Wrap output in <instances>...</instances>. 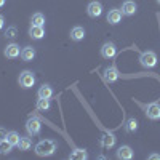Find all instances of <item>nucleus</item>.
<instances>
[{"label": "nucleus", "instance_id": "obj_1", "mask_svg": "<svg viewBox=\"0 0 160 160\" xmlns=\"http://www.w3.org/2000/svg\"><path fill=\"white\" fill-rule=\"evenodd\" d=\"M56 151V142L53 139H42L35 144V154L40 157H50Z\"/></svg>", "mask_w": 160, "mask_h": 160}, {"label": "nucleus", "instance_id": "obj_2", "mask_svg": "<svg viewBox=\"0 0 160 160\" xmlns=\"http://www.w3.org/2000/svg\"><path fill=\"white\" fill-rule=\"evenodd\" d=\"M157 55L154 51H144V53H141V56H139V62H141V66L142 68H148V69H151V68H155L157 66Z\"/></svg>", "mask_w": 160, "mask_h": 160}, {"label": "nucleus", "instance_id": "obj_3", "mask_svg": "<svg viewBox=\"0 0 160 160\" xmlns=\"http://www.w3.org/2000/svg\"><path fill=\"white\" fill-rule=\"evenodd\" d=\"M19 85L22 88H32L35 85V75L32 71H22L19 74Z\"/></svg>", "mask_w": 160, "mask_h": 160}, {"label": "nucleus", "instance_id": "obj_4", "mask_svg": "<svg viewBox=\"0 0 160 160\" xmlns=\"http://www.w3.org/2000/svg\"><path fill=\"white\" fill-rule=\"evenodd\" d=\"M26 130H28V133L31 136L38 135V133L42 131V122H40V118H37V117L28 118V122H26Z\"/></svg>", "mask_w": 160, "mask_h": 160}, {"label": "nucleus", "instance_id": "obj_5", "mask_svg": "<svg viewBox=\"0 0 160 160\" xmlns=\"http://www.w3.org/2000/svg\"><path fill=\"white\" fill-rule=\"evenodd\" d=\"M115 55H117V47H115V43L106 42V43L101 47V56H102L104 59H112V58H115Z\"/></svg>", "mask_w": 160, "mask_h": 160}, {"label": "nucleus", "instance_id": "obj_6", "mask_svg": "<svg viewBox=\"0 0 160 160\" xmlns=\"http://www.w3.org/2000/svg\"><path fill=\"white\" fill-rule=\"evenodd\" d=\"M146 115L151 120H160V104L158 102H151L146 106Z\"/></svg>", "mask_w": 160, "mask_h": 160}, {"label": "nucleus", "instance_id": "obj_7", "mask_svg": "<svg viewBox=\"0 0 160 160\" xmlns=\"http://www.w3.org/2000/svg\"><path fill=\"white\" fill-rule=\"evenodd\" d=\"M87 13L90 18H99L102 15V5L99 2H91L87 7Z\"/></svg>", "mask_w": 160, "mask_h": 160}, {"label": "nucleus", "instance_id": "obj_8", "mask_svg": "<svg viewBox=\"0 0 160 160\" xmlns=\"http://www.w3.org/2000/svg\"><path fill=\"white\" fill-rule=\"evenodd\" d=\"M118 78H120V74H118L117 68H114V66L106 68V71H104V80H106V82H108V83H114V82H117Z\"/></svg>", "mask_w": 160, "mask_h": 160}, {"label": "nucleus", "instance_id": "obj_9", "mask_svg": "<svg viewBox=\"0 0 160 160\" xmlns=\"http://www.w3.org/2000/svg\"><path fill=\"white\" fill-rule=\"evenodd\" d=\"M3 55H5L8 59H15V58L21 56L19 45H16V43H10V45H7V48L3 50Z\"/></svg>", "mask_w": 160, "mask_h": 160}, {"label": "nucleus", "instance_id": "obj_10", "mask_svg": "<svg viewBox=\"0 0 160 160\" xmlns=\"http://www.w3.org/2000/svg\"><path fill=\"white\" fill-rule=\"evenodd\" d=\"M133 157H135V152H133V149L130 148V146H120L118 148L117 158H120V160H131Z\"/></svg>", "mask_w": 160, "mask_h": 160}, {"label": "nucleus", "instance_id": "obj_11", "mask_svg": "<svg viewBox=\"0 0 160 160\" xmlns=\"http://www.w3.org/2000/svg\"><path fill=\"white\" fill-rule=\"evenodd\" d=\"M138 11V5L133 2V0H125L122 5V15L125 16H133Z\"/></svg>", "mask_w": 160, "mask_h": 160}, {"label": "nucleus", "instance_id": "obj_12", "mask_svg": "<svg viewBox=\"0 0 160 160\" xmlns=\"http://www.w3.org/2000/svg\"><path fill=\"white\" fill-rule=\"evenodd\" d=\"M122 11L120 10H117V8H112V10H109V13H108V22L109 24H112V26H115V24H118L120 21H122Z\"/></svg>", "mask_w": 160, "mask_h": 160}, {"label": "nucleus", "instance_id": "obj_13", "mask_svg": "<svg viewBox=\"0 0 160 160\" xmlns=\"http://www.w3.org/2000/svg\"><path fill=\"white\" fill-rule=\"evenodd\" d=\"M29 37L34 38V40L43 38V37H45V29H43V26H31V29H29Z\"/></svg>", "mask_w": 160, "mask_h": 160}, {"label": "nucleus", "instance_id": "obj_14", "mask_svg": "<svg viewBox=\"0 0 160 160\" xmlns=\"http://www.w3.org/2000/svg\"><path fill=\"white\" fill-rule=\"evenodd\" d=\"M85 38V29L82 28V26H75V28H72L71 31V40H74V42H80V40Z\"/></svg>", "mask_w": 160, "mask_h": 160}, {"label": "nucleus", "instance_id": "obj_15", "mask_svg": "<svg viewBox=\"0 0 160 160\" xmlns=\"http://www.w3.org/2000/svg\"><path fill=\"white\" fill-rule=\"evenodd\" d=\"M21 58H22V61H26V62L32 61V59L35 58V48H34V47H24V48L21 50Z\"/></svg>", "mask_w": 160, "mask_h": 160}, {"label": "nucleus", "instance_id": "obj_16", "mask_svg": "<svg viewBox=\"0 0 160 160\" xmlns=\"http://www.w3.org/2000/svg\"><path fill=\"white\" fill-rule=\"evenodd\" d=\"M37 96H38V98H47V99H50V98L53 96V88H51L50 85L43 83L42 87L38 88V91H37Z\"/></svg>", "mask_w": 160, "mask_h": 160}, {"label": "nucleus", "instance_id": "obj_17", "mask_svg": "<svg viewBox=\"0 0 160 160\" xmlns=\"http://www.w3.org/2000/svg\"><path fill=\"white\" fill-rule=\"evenodd\" d=\"M69 158H72V160H87L88 158V152L85 149H75V151H72Z\"/></svg>", "mask_w": 160, "mask_h": 160}, {"label": "nucleus", "instance_id": "obj_18", "mask_svg": "<svg viewBox=\"0 0 160 160\" xmlns=\"http://www.w3.org/2000/svg\"><path fill=\"white\" fill-rule=\"evenodd\" d=\"M18 148H19V151H29V149L32 148V141H31V138H28V136H21V139H19V142H18Z\"/></svg>", "mask_w": 160, "mask_h": 160}, {"label": "nucleus", "instance_id": "obj_19", "mask_svg": "<svg viewBox=\"0 0 160 160\" xmlns=\"http://www.w3.org/2000/svg\"><path fill=\"white\" fill-rule=\"evenodd\" d=\"M115 144V136L114 135H104L102 138H101V146L102 148H112V146Z\"/></svg>", "mask_w": 160, "mask_h": 160}, {"label": "nucleus", "instance_id": "obj_20", "mask_svg": "<svg viewBox=\"0 0 160 160\" xmlns=\"http://www.w3.org/2000/svg\"><path fill=\"white\" fill-rule=\"evenodd\" d=\"M19 139H21V136L18 135L16 131H8V135H7V141L13 146V148H15V146H18Z\"/></svg>", "mask_w": 160, "mask_h": 160}, {"label": "nucleus", "instance_id": "obj_21", "mask_svg": "<svg viewBox=\"0 0 160 160\" xmlns=\"http://www.w3.org/2000/svg\"><path fill=\"white\" fill-rule=\"evenodd\" d=\"M125 130H127V133H135L138 130V120L136 118H128L127 123H125Z\"/></svg>", "mask_w": 160, "mask_h": 160}, {"label": "nucleus", "instance_id": "obj_22", "mask_svg": "<svg viewBox=\"0 0 160 160\" xmlns=\"http://www.w3.org/2000/svg\"><path fill=\"white\" fill-rule=\"evenodd\" d=\"M31 22H32V26H43L45 24V16L42 15V13H34L32 18H31Z\"/></svg>", "mask_w": 160, "mask_h": 160}, {"label": "nucleus", "instance_id": "obj_23", "mask_svg": "<svg viewBox=\"0 0 160 160\" xmlns=\"http://www.w3.org/2000/svg\"><path fill=\"white\" fill-rule=\"evenodd\" d=\"M37 109L42 111V112L48 111V109H50V99H47V98H38V99H37Z\"/></svg>", "mask_w": 160, "mask_h": 160}, {"label": "nucleus", "instance_id": "obj_24", "mask_svg": "<svg viewBox=\"0 0 160 160\" xmlns=\"http://www.w3.org/2000/svg\"><path fill=\"white\" fill-rule=\"evenodd\" d=\"M11 149H13V146L7 139L0 141V154H8V152H11Z\"/></svg>", "mask_w": 160, "mask_h": 160}, {"label": "nucleus", "instance_id": "obj_25", "mask_svg": "<svg viewBox=\"0 0 160 160\" xmlns=\"http://www.w3.org/2000/svg\"><path fill=\"white\" fill-rule=\"evenodd\" d=\"M16 28H15V26H11V28H8L7 31H5V37L7 38H10V40H13V38H15L16 37Z\"/></svg>", "mask_w": 160, "mask_h": 160}, {"label": "nucleus", "instance_id": "obj_26", "mask_svg": "<svg viewBox=\"0 0 160 160\" xmlns=\"http://www.w3.org/2000/svg\"><path fill=\"white\" fill-rule=\"evenodd\" d=\"M7 135H8V131H7L5 128L0 127V141H5V139H7Z\"/></svg>", "mask_w": 160, "mask_h": 160}, {"label": "nucleus", "instance_id": "obj_27", "mask_svg": "<svg viewBox=\"0 0 160 160\" xmlns=\"http://www.w3.org/2000/svg\"><path fill=\"white\" fill-rule=\"evenodd\" d=\"M3 26H5V19H3V16L0 15V31L3 29Z\"/></svg>", "mask_w": 160, "mask_h": 160}, {"label": "nucleus", "instance_id": "obj_28", "mask_svg": "<svg viewBox=\"0 0 160 160\" xmlns=\"http://www.w3.org/2000/svg\"><path fill=\"white\" fill-rule=\"evenodd\" d=\"M149 158H160V155H158V154H151Z\"/></svg>", "mask_w": 160, "mask_h": 160}, {"label": "nucleus", "instance_id": "obj_29", "mask_svg": "<svg viewBox=\"0 0 160 160\" xmlns=\"http://www.w3.org/2000/svg\"><path fill=\"white\" fill-rule=\"evenodd\" d=\"M5 3H7V0H0V8H2Z\"/></svg>", "mask_w": 160, "mask_h": 160}, {"label": "nucleus", "instance_id": "obj_30", "mask_svg": "<svg viewBox=\"0 0 160 160\" xmlns=\"http://www.w3.org/2000/svg\"><path fill=\"white\" fill-rule=\"evenodd\" d=\"M157 3H158V5H160V0H157Z\"/></svg>", "mask_w": 160, "mask_h": 160}]
</instances>
